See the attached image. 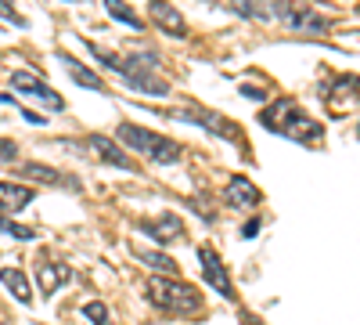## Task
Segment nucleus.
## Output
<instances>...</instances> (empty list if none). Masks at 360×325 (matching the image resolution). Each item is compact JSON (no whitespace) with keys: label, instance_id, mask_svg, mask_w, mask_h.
<instances>
[{"label":"nucleus","instance_id":"nucleus-11","mask_svg":"<svg viewBox=\"0 0 360 325\" xmlns=\"http://www.w3.org/2000/svg\"><path fill=\"white\" fill-rule=\"evenodd\" d=\"M72 282V271L65 268L62 260H54V257H40L37 260V286H40V293L44 297H54L62 286H69Z\"/></svg>","mask_w":360,"mask_h":325},{"label":"nucleus","instance_id":"nucleus-10","mask_svg":"<svg viewBox=\"0 0 360 325\" xmlns=\"http://www.w3.org/2000/svg\"><path fill=\"white\" fill-rule=\"evenodd\" d=\"M83 149H86L90 156H98L101 163L115 166V170H137V163H134L123 149H119V141H112V137H105V134H86Z\"/></svg>","mask_w":360,"mask_h":325},{"label":"nucleus","instance_id":"nucleus-14","mask_svg":"<svg viewBox=\"0 0 360 325\" xmlns=\"http://www.w3.org/2000/svg\"><path fill=\"white\" fill-rule=\"evenodd\" d=\"M137 231L152 235L155 243H173V239H180V235H184V221H180L176 214H162V217H144V221H137Z\"/></svg>","mask_w":360,"mask_h":325},{"label":"nucleus","instance_id":"nucleus-2","mask_svg":"<svg viewBox=\"0 0 360 325\" xmlns=\"http://www.w3.org/2000/svg\"><path fill=\"white\" fill-rule=\"evenodd\" d=\"M148 300H152V307L166 311V314H191L198 318L205 311V300L202 293L188 282H176V278H148Z\"/></svg>","mask_w":360,"mask_h":325},{"label":"nucleus","instance_id":"nucleus-21","mask_svg":"<svg viewBox=\"0 0 360 325\" xmlns=\"http://www.w3.org/2000/svg\"><path fill=\"white\" fill-rule=\"evenodd\" d=\"M134 257L144 260V264H152V268H159V271H166V275H176V260L166 257V253H155V250H134Z\"/></svg>","mask_w":360,"mask_h":325},{"label":"nucleus","instance_id":"nucleus-23","mask_svg":"<svg viewBox=\"0 0 360 325\" xmlns=\"http://www.w3.org/2000/svg\"><path fill=\"white\" fill-rule=\"evenodd\" d=\"M0 231H4V235H15V239H37V231L33 228H22V224H11V221H0Z\"/></svg>","mask_w":360,"mask_h":325},{"label":"nucleus","instance_id":"nucleus-30","mask_svg":"<svg viewBox=\"0 0 360 325\" xmlns=\"http://www.w3.org/2000/svg\"><path fill=\"white\" fill-rule=\"evenodd\" d=\"M356 134H360V127H356Z\"/></svg>","mask_w":360,"mask_h":325},{"label":"nucleus","instance_id":"nucleus-9","mask_svg":"<svg viewBox=\"0 0 360 325\" xmlns=\"http://www.w3.org/2000/svg\"><path fill=\"white\" fill-rule=\"evenodd\" d=\"M11 173L25 177V181H37V185H54V188H79V177H76V173H62V170L44 166V163H11Z\"/></svg>","mask_w":360,"mask_h":325},{"label":"nucleus","instance_id":"nucleus-15","mask_svg":"<svg viewBox=\"0 0 360 325\" xmlns=\"http://www.w3.org/2000/svg\"><path fill=\"white\" fill-rule=\"evenodd\" d=\"M148 15H152V22L162 29V33H169V37H188L184 15H180L169 0H152V4H148Z\"/></svg>","mask_w":360,"mask_h":325},{"label":"nucleus","instance_id":"nucleus-6","mask_svg":"<svg viewBox=\"0 0 360 325\" xmlns=\"http://www.w3.org/2000/svg\"><path fill=\"white\" fill-rule=\"evenodd\" d=\"M169 116L173 120H180V123H195V127H205L209 134H220L224 141H242V130H238L231 120H224L220 112H213V109H202V105H195V102H188V105H180V109H169Z\"/></svg>","mask_w":360,"mask_h":325},{"label":"nucleus","instance_id":"nucleus-7","mask_svg":"<svg viewBox=\"0 0 360 325\" xmlns=\"http://www.w3.org/2000/svg\"><path fill=\"white\" fill-rule=\"evenodd\" d=\"M324 105H328V112H332L335 120H342L346 112H353L360 105V76H353V73L335 76L332 83L324 87Z\"/></svg>","mask_w":360,"mask_h":325},{"label":"nucleus","instance_id":"nucleus-17","mask_svg":"<svg viewBox=\"0 0 360 325\" xmlns=\"http://www.w3.org/2000/svg\"><path fill=\"white\" fill-rule=\"evenodd\" d=\"M58 62H62L65 69H69V76H72V83H79V87H86V91H105V80L101 76H94L83 62H76L72 54H65V51H58Z\"/></svg>","mask_w":360,"mask_h":325},{"label":"nucleus","instance_id":"nucleus-24","mask_svg":"<svg viewBox=\"0 0 360 325\" xmlns=\"http://www.w3.org/2000/svg\"><path fill=\"white\" fill-rule=\"evenodd\" d=\"M0 18L11 22V25H18V29H25V25H29V22H25V18H22V15H18L11 4H8V0H0Z\"/></svg>","mask_w":360,"mask_h":325},{"label":"nucleus","instance_id":"nucleus-20","mask_svg":"<svg viewBox=\"0 0 360 325\" xmlns=\"http://www.w3.org/2000/svg\"><path fill=\"white\" fill-rule=\"evenodd\" d=\"M231 11L238 18H256V22L270 18V4H266V0H231Z\"/></svg>","mask_w":360,"mask_h":325},{"label":"nucleus","instance_id":"nucleus-29","mask_svg":"<svg viewBox=\"0 0 360 325\" xmlns=\"http://www.w3.org/2000/svg\"><path fill=\"white\" fill-rule=\"evenodd\" d=\"M0 325H4V318H0Z\"/></svg>","mask_w":360,"mask_h":325},{"label":"nucleus","instance_id":"nucleus-22","mask_svg":"<svg viewBox=\"0 0 360 325\" xmlns=\"http://www.w3.org/2000/svg\"><path fill=\"white\" fill-rule=\"evenodd\" d=\"M83 314L94 321V325H112V314H108V307L101 304V300H90V304H83Z\"/></svg>","mask_w":360,"mask_h":325},{"label":"nucleus","instance_id":"nucleus-26","mask_svg":"<svg viewBox=\"0 0 360 325\" xmlns=\"http://www.w3.org/2000/svg\"><path fill=\"white\" fill-rule=\"evenodd\" d=\"M0 163H15V145L11 141H0Z\"/></svg>","mask_w":360,"mask_h":325},{"label":"nucleus","instance_id":"nucleus-4","mask_svg":"<svg viewBox=\"0 0 360 325\" xmlns=\"http://www.w3.org/2000/svg\"><path fill=\"white\" fill-rule=\"evenodd\" d=\"M159 58L155 51H137L130 54L127 62L119 58V73H123V83L130 91H141V94H152V98H166L169 94V83L159 76Z\"/></svg>","mask_w":360,"mask_h":325},{"label":"nucleus","instance_id":"nucleus-12","mask_svg":"<svg viewBox=\"0 0 360 325\" xmlns=\"http://www.w3.org/2000/svg\"><path fill=\"white\" fill-rule=\"evenodd\" d=\"M224 202L227 206H234V210H256V206L263 202V192L249 181V177H231L227 181V188H224Z\"/></svg>","mask_w":360,"mask_h":325},{"label":"nucleus","instance_id":"nucleus-18","mask_svg":"<svg viewBox=\"0 0 360 325\" xmlns=\"http://www.w3.org/2000/svg\"><path fill=\"white\" fill-rule=\"evenodd\" d=\"M0 286H4V289L11 293V297H15L22 307L33 304V289H29V278H25L18 268H4V271H0Z\"/></svg>","mask_w":360,"mask_h":325},{"label":"nucleus","instance_id":"nucleus-28","mask_svg":"<svg viewBox=\"0 0 360 325\" xmlns=\"http://www.w3.org/2000/svg\"><path fill=\"white\" fill-rule=\"evenodd\" d=\"M256 231H259V224H256V221H252V224H245V228H242V235H245V239H252V235H256Z\"/></svg>","mask_w":360,"mask_h":325},{"label":"nucleus","instance_id":"nucleus-3","mask_svg":"<svg viewBox=\"0 0 360 325\" xmlns=\"http://www.w3.org/2000/svg\"><path fill=\"white\" fill-rule=\"evenodd\" d=\"M115 137H119V145H127V149L148 156L159 166H173V163H180V156H184V145H176V141H169V137H162L155 130H144L137 123H119Z\"/></svg>","mask_w":360,"mask_h":325},{"label":"nucleus","instance_id":"nucleus-27","mask_svg":"<svg viewBox=\"0 0 360 325\" xmlns=\"http://www.w3.org/2000/svg\"><path fill=\"white\" fill-rule=\"evenodd\" d=\"M238 321H242V325H263V321H259L256 314H245V311H242V314H238Z\"/></svg>","mask_w":360,"mask_h":325},{"label":"nucleus","instance_id":"nucleus-5","mask_svg":"<svg viewBox=\"0 0 360 325\" xmlns=\"http://www.w3.org/2000/svg\"><path fill=\"white\" fill-rule=\"evenodd\" d=\"M270 18H278L281 25L295 29V33H328L332 29V18H324L321 11H314L310 4H299V0H274Z\"/></svg>","mask_w":360,"mask_h":325},{"label":"nucleus","instance_id":"nucleus-1","mask_svg":"<svg viewBox=\"0 0 360 325\" xmlns=\"http://www.w3.org/2000/svg\"><path fill=\"white\" fill-rule=\"evenodd\" d=\"M259 123L266 127V130H274V134H285V137H292V141H307V145H317L321 141V123L317 120H310V116L299 109L292 98H278L274 105H266L263 112H259Z\"/></svg>","mask_w":360,"mask_h":325},{"label":"nucleus","instance_id":"nucleus-25","mask_svg":"<svg viewBox=\"0 0 360 325\" xmlns=\"http://www.w3.org/2000/svg\"><path fill=\"white\" fill-rule=\"evenodd\" d=\"M242 94L252 98V102H266V91L263 87H252V83H242Z\"/></svg>","mask_w":360,"mask_h":325},{"label":"nucleus","instance_id":"nucleus-19","mask_svg":"<svg viewBox=\"0 0 360 325\" xmlns=\"http://www.w3.org/2000/svg\"><path fill=\"white\" fill-rule=\"evenodd\" d=\"M105 11H108L119 25H130L134 33H141V29H144V22L137 18V11L127 4V0H105Z\"/></svg>","mask_w":360,"mask_h":325},{"label":"nucleus","instance_id":"nucleus-13","mask_svg":"<svg viewBox=\"0 0 360 325\" xmlns=\"http://www.w3.org/2000/svg\"><path fill=\"white\" fill-rule=\"evenodd\" d=\"M198 260H202V271H205V282L213 286L224 300H231L234 297V286H231V278H227V268H224V260L209 250V246H198Z\"/></svg>","mask_w":360,"mask_h":325},{"label":"nucleus","instance_id":"nucleus-16","mask_svg":"<svg viewBox=\"0 0 360 325\" xmlns=\"http://www.w3.org/2000/svg\"><path fill=\"white\" fill-rule=\"evenodd\" d=\"M33 188L25 185H11V181H0V214H18L25 210L29 202H33Z\"/></svg>","mask_w":360,"mask_h":325},{"label":"nucleus","instance_id":"nucleus-8","mask_svg":"<svg viewBox=\"0 0 360 325\" xmlns=\"http://www.w3.org/2000/svg\"><path fill=\"white\" fill-rule=\"evenodd\" d=\"M8 80H11V87H15L18 94H29V98L44 102L51 112H65V102H62V94H58V91H51V87H47L44 80H37V76L29 73V69H18V73H11Z\"/></svg>","mask_w":360,"mask_h":325}]
</instances>
